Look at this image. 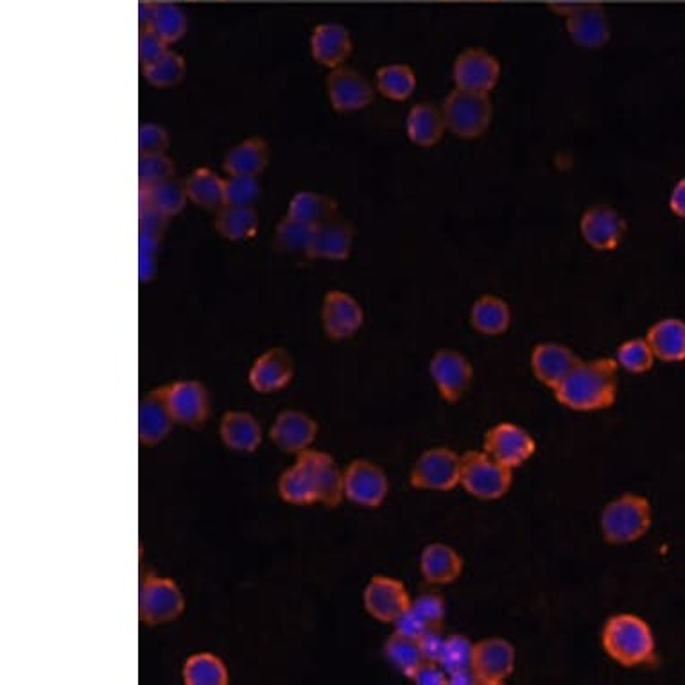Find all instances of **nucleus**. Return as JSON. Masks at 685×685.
I'll return each mask as SVG.
<instances>
[{
	"label": "nucleus",
	"instance_id": "obj_52",
	"mask_svg": "<svg viewBox=\"0 0 685 685\" xmlns=\"http://www.w3.org/2000/svg\"><path fill=\"white\" fill-rule=\"evenodd\" d=\"M139 271L140 280L148 282V280L153 279L156 271L155 255H144V253H139Z\"/></svg>",
	"mask_w": 685,
	"mask_h": 685
},
{
	"label": "nucleus",
	"instance_id": "obj_46",
	"mask_svg": "<svg viewBox=\"0 0 685 685\" xmlns=\"http://www.w3.org/2000/svg\"><path fill=\"white\" fill-rule=\"evenodd\" d=\"M176 165L165 153L156 155H140L139 183L140 187L158 186L162 181L175 178Z\"/></svg>",
	"mask_w": 685,
	"mask_h": 685
},
{
	"label": "nucleus",
	"instance_id": "obj_34",
	"mask_svg": "<svg viewBox=\"0 0 685 685\" xmlns=\"http://www.w3.org/2000/svg\"><path fill=\"white\" fill-rule=\"evenodd\" d=\"M216 230L232 242H244L258 233V214L253 206L225 205L216 214Z\"/></svg>",
	"mask_w": 685,
	"mask_h": 685
},
{
	"label": "nucleus",
	"instance_id": "obj_11",
	"mask_svg": "<svg viewBox=\"0 0 685 685\" xmlns=\"http://www.w3.org/2000/svg\"><path fill=\"white\" fill-rule=\"evenodd\" d=\"M483 451L508 469H517L535 454L536 442L516 423H497L484 434Z\"/></svg>",
	"mask_w": 685,
	"mask_h": 685
},
{
	"label": "nucleus",
	"instance_id": "obj_44",
	"mask_svg": "<svg viewBox=\"0 0 685 685\" xmlns=\"http://www.w3.org/2000/svg\"><path fill=\"white\" fill-rule=\"evenodd\" d=\"M472 654H474V643H470L465 635H451L444 639L439 662L444 665L448 675H453L456 671L472 668Z\"/></svg>",
	"mask_w": 685,
	"mask_h": 685
},
{
	"label": "nucleus",
	"instance_id": "obj_47",
	"mask_svg": "<svg viewBox=\"0 0 685 685\" xmlns=\"http://www.w3.org/2000/svg\"><path fill=\"white\" fill-rule=\"evenodd\" d=\"M169 134L164 126L155 123H144L139 128L140 155H156L169 150Z\"/></svg>",
	"mask_w": 685,
	"mask_h": 685
},
{
	"label": "nucleus",
	"instance_id": "obj_28",
	"mask_svg": "<svg viewBox=\"0 0 685 685\" xmlns=\"http://www.w3.org/2000/svg\"><path fill=\"white\" fill-rule=\"evenodd\" d=\"M444 616V599L440 598L439 594H423L413 601L409 610L395 624L404 634L422 637L431 630L442 629Z\"/></svg>",
	"mask_w": 685,
	"mask_h": 685
},
{
	"label": "nucleus",
	"instance_id": "obj_53",
	"mask_svg": "<svg viewBox=\"0 0 685 685\" xmlns=\"http://www.w3.org/2000/svg\"><path fill=\"white\" fill-rule=\"evenodd\" d=\"M155 11V2L153 0H142L139 5V22L140 29H148L150 27L151 16Z\"/></svg>",
	"mask_w": 685,
	"mask_h": 685
},
{
	"label": "nucleus",
	"instance_id": "obj_32",
	"mask_svg": "<svg viewBox=\"0 0 685 685\" xmlns=\"http://www.w3.org/2000/svg\"><path fill=\"white\" fill-rule=\"evenodd\" d=\"M470 324L475 332L490 338L506 334L511 325L510 305L495 294H484L470 309Z\"/></svg>",
	"mask_w": 685,
	"mask_h": 685
},
{
	"label": "nucleus",
	"instance_id": "obj_26",
	"mask_svg": "<svg viewBox=\"0 0 685 685\" xmlns=\"http://www.w3.org/2000/svg\"><path fill=\"white\" fill-rule=\"evenodd\" d=\"M407 139L418 148H434L447 134L444 109L434 103H418L409 110L406 119Z\"/></svg>",
	"mask_w": 685,
	"mask_h": 685
},
{
	"label": "nucleus",
	"instance_id": "obj_48",
	"mask_svg": "<svg viewBox=\"0 0 685 685\" xmlns=\"http://www.w3.org/2000/svg\"><path fill=\"white\" fill-rule=\"evenodd\" d=\"M167 51H169V46L158 35L150 31V29H144V31L140 33L139 56L142 67L155 63Z\"/></svg>",
	"mask_w": 685,
	"mask_h": 685
},
{
	"label": "nucleus",
	"instance_id": "obj_5",
	"mask_svg": "<svg viewBox=\"0 0 685 685\" xmlns=\"http://www.w3.org/2000/svg\"><path fill=\"white\" fill-rule=\"evenodd\" d=\"M447 131L459 139L474 140L489 131L494 106L489 93L469 92L454 88L444 101Z\"/></svg>",
	"mask_w": 685,
	"mask_h": 685
},
{
	"label": "nucleus",
	"instance_id": "obj_49",
	"mask_svg": "<svg viewBox=\"0 0 685 685\" xmlns=\"http://www.w3.org/2000/svg\"><path fill=\"white\" fill-rule=\"evenodd\" d=\"M169 219L170 217L165 216L161 211H156L155 206L140 205V233H148V236H155V238L162 239Z\"/></svg>",
	"mask_w": 685,
	"mask_h": 685
},
{
	"label": "nucleus",
	"instance_id": "obj_20",
	"mask_svg": "<svg viewBox=\"0 0 685 685\" xmlns=\"http://www.w3.org/2000/svg\"><path fill=\"white\" fill-rule=\"evenodd\" d=\"M293 376V357L282 346H275L253 363L248 381L255 392L275 393L288 386Z\"/></svg>",
	"mask_w": 685,
	"mask_h": 685
},
{
	"label": "nucleus",
	"instance_id": "obj_29",
	"mask_svg": "<svg viewBox=\"0 0 685 685\" xmlns=\"http://www.w3.org/2000/svg\"><path fill=\"white\" fill-rule=\"evenodd\" d=\"M223 444L238 453H253L263 442V428L257 418L244 411H228L219 426Z\"/></svg>",
	"mask_w": 685,
	"mask_h": 685
},
{
	"label": "nucleus",
	"instance_id": "obj_38",
	"mask_svg": "<svg viewBox=\"0 0 685 685\" xmlns=\"http://www.w3.org/2000/svg\"><path fill=\"white\" fill-rule=\"evenodd\" d=\"M417 74L409 65L392 63L379 68L376 88L390 101H407L417 90Z\"/></svg>",
	"mask_w": 685,
	"mask_h": 685
},
{
	"label": "nucleus",
	"instance_id": "obj_24",
	"mask_svg": "<svg viewBox=\"0 0 685 685\" xmlns=\"http://www.w3.org/2000/svg\"><path fill=\"white\" fill-rule=\"evenodd\" d=\"M269 434L274 444L283 453L300 454L315 442L318 436V423L305 413L289 409L280 413Z\"/></svg>",
	"mask_w": 685,
	"mask_h": 685
},
{
	"label": "nucleus",
	"instance_id": "obj_9",
	"mask_svg": "<svg viewBox=\"0 0 685 685\" xmlns=\"http://www.w3.org/2000/svg\"><path fill=\"white\" fill-rule=\"evenodd\" d=\"M429 373L442 398L448 404H456L469 392L474 379V366L461 352L442 348L431 357Z\"/></svg>",
	"mask_w": 685,
	"mask_h": 685
},
{
	"label": "nucleus",
	"instance_id": "obj_15",
	"mask_svg": "<svg viewBox=\"0 0 685 685\" xmlns=\"http://www.w3.org/2000/svg\"><path fill=\"white\" fill-rule=\"evenodd\" d=\"M363 601L366 612L381 623H397L413 604L404 583L390 576L371 578Z\"/></svg>",
	"mask_w": 685,
	"mask_h": 685
},
{
	"label": "nucleus",
	"instance_id": "obj_18",
	"mask_svg": "<svg viewBox=\"0 0 685 685\" xmlns=\"http://www.w3.org/2000/svg\"><path fill=\"white\" fill-rule=\"evenodd\" d=\"M567 33L582 49H601L610 40V21L599 4L567 5Z\"/></svg>",
	"mask_w": 685,
	"mask_h": 685
},
{
	"label": "nucleus",
	"instance_id": "obj_14",
	"mask_svg": "<svg viewBox=\"0 0 685 685\" xmlns=\"http://www.w3.org/2000/svg\"><path fill=\"white\" fill-rule=\"evenodd\" d=\"M327 92L332 109L340 114L368 109L376 98L371 83L359 71L345 65L329 74Z\"/></svg>",
	"mask_w": 685,
	"mask_h": 685
},
{
	"label": "nucleus",
	"instance_id": "obj_3",
	"mask_svg": "<svg viewBox=\"0 0 685 685\" xmlns=\"http://www.w3.org/2000/svg\"><path fill=\"white\" fill-rule=\"evenodd\" d=\"M601 643L608 657L624 668L655 662L654 632L645 619L635 613H618L608 619Z\"/></svg>",
	"mask_w": 685,
	"mask_h": 685
},
{
	"label": "nucleus",
	"instance_id": "obj_36",
	"mask_svg": "<svg viewBox=\"0 0 685 685\" xmlns=\"http://www.w3.org/2000/svg\"><path fill=\"white\" fill-rule=\"evenodd\" d=\"M140 205L155 206L167 217H175L186 208L189 196H187L186 183H181L176 178L162 181L158 186L140 187Z\"/></svg>",
	"mask_w": 685,
	"mask_h": 685
},
{
	"label": "nucleus",
	"instance_id": "obj_41",
	"mask_svg": "<svg viewBox=\"0 0 685 685\" xmlns=\"http://www.w3.org/2000/svg\"><path fill=\"white\" fill-rule=\"evenodd\" d=\"M187 63L181 54L175 51L165 52L155 63L142 67L145 81L156 88H173L186 78Z\"/></svg>",
	"mask_w": 685,
	"mask_h": 685
},
{
	"label": "nucleus",
	"instance_id": "obj_2",
	"mask_svg": "<svg viewBox=\"0 0 685 685\" xmlns=\"http://www.w3.org/2000/svg\"><path fill=\"white\" fill-rule=\"evenodd\" d=\"M618 361L601 357L578 363L576 368L555 388V397L572 411H601L618 398Z\"/></svg>",
	"mask_w": 685,
	"mask_h": 685
},
{
	"label": "nucleus",
	"instance_id": "obj_31",
	"mask_svg": "<svg viewBox=\"0 0 685 685\" xmlns=\"http://www.w3.org/2000/svg\"><path fill=\"white\" fill-rule=\"evenodd\" d=\"M288 216L307 227L318 228L340 217V206L335 200L320 192L300 191L289 202Z\"/></svg>",
	"mask_w": 685,
	"mask_h": 685
},
{
	"label": "nucleus",
	"instance_id": "obj_21",
	"mask_svg": "<svg viewBox=\"0 0 685 685\" xmlns=\"http://www.w3.org/2000/svg\"><path fill=\"white\" fill-rule=\"evenodd\" d=\"M169 406L176 422L200 429L208 418L211 403L202 382L178 381L169 386Z\"/></svg>",
	"mask_w": 685,
	"mask_h": 685
},
{
	"label": "nucleus",
	"instance_id": "obj_22",
	"mask_svg": "<svg viewBox=\"0 0 685 685\" xmlns=\"http://www.w3.org/2000/svg\"><path fill=\"white\" fill-rule=\"evenodd\" d=\"M354 51V41L345 26L324 22L316 26L310 37V52L316 62L327 68L343 67Z\"/></svg>",
	"mask_w": 685,
	"mask_h": 685
},
{
	"label": "nucleus",
	"instance_id": "obj_30",
	"mask_svg": "<svg viewBox=\"0 0 685 685\" xmlns=\"http://www.w3.org/2000/svg\"><path fill=\"white\" fill-rule=\"evenodd\" d=\"M655 357L662 363L685 361V321L665 318L651 325L646 335Z\"/></svg>",
	"mask_w": 685,
	"mask_h": 685
},
{
	"label": "nucleus",
	"instance_id": "obj_12",
	"mask_svg": "<svg viewBox=\"0 0 685 685\" xmlns=\"http://www.w3.org/2000/svg\"><path fill=\"white\" fill-rule=\"evenodd\" d=\"M472 671L481 685L505 684L516 671V648L500 637L474 643Z\"/></svg>",
	"mask_w": 685,
	"mask_h": 685
},
{
	"label": "nucleus",
	"instance_id": "obj_7",
	"mask_svg": "<svg viewBox=\"0 0 685 685\" xmlns=\"http://www.w3.org/2000/svg\"><path fill=\"white\" fill-rule=\"evenodd\" d=\"M409 481L418 490L451 492L461 481V456L447 447L429 448L420 454Z\"/></svg>",
	"mask_w": 685,
	"mask_h": 685
},
{
	"label": "nucleus",
	"instance_id": "obj_16",
	"mask_svg": "<svg viewBox=\"0 0 685 685\" xmlns=\"http://www.w3.org/2000/svg\"><path fill=\"white\" fill-rule=\"evenodd\" d=\"M386 472L368 459H356L345 470V497L365 508H379L386 499Z\"/></svg>",
	"mask_w": 685,
	"mask_h": 685
},
{
	"label": "nucleus",
	"instance_id": "obj_40",
	"mask_svg": "<svg viewBox=\"0 0 685 685\" xmlns=\"http://www.w3.org/2000/svg\"><path fill=\"white\" fill-rule=\"evenodd\" d=\"M148 29L158 35L167 46L175 43L187 33L186 11L175 2H155V11Z\"/></svg>",
	"mask_w": 685,
	"mask_h": 685
},
{
	"label": "nucleus",
	"instance_id": "obj_1",
	"mask_svg": "<svg viewBox=\"0 0 685 685\" xmlns=\"http://www.w3.org/2000/svg\"><path fill=\"white\" fill-rule=\"evenodd\" d=\"M279 494L291 505H340L345 495V472H341L330 454L321 451H304L296 464L283 472L279 481Z\"/></svg>",
	"mask_w": 685,
	"mask_h": 685
},
{
	"label": "nucleus",
	"instance_id": "obj_19",
	"mask_svg": "<svg viewBox=\"0 0 685 685\" xmlns=\"http://www.w3.org/2000/svg\"><path fill=\"white\" fill-rule=\"evenodd\" d=\"M175 417L169 406V386L148 393L139 407V439L148 447L158 445L173 431Z\"/></svg>",
	"mask_w": 685,
	"mask_h": 685
},
{
	"label": "nucleus",
	"instance_id": "obj_25",
	"mask_svg": "<svg viewBox=\"0 0 685 685\" xmlns=\"http://www.w3.org/2000/svg\"><path fill=\"white\" fill-rule=\"evenodd\" d=\"M356 230L351 223L335 217L332 221L324 223L315 228V236L310 242V258H321V261H346L351 257L352 246H354Z\"/></svg>",
	"mask_w": 685,
	"mask_h": 685
},
{
	"label": "nucleus",
	"instance_id": "obj_23",
	"mask_svg": "<svg viewBox=\"0 0 685 685\" xmlns=\"http://www.w3.org/2000/svg\"><path fill=\"white\" fill-rule=\"evenodd\" d=\"M580 361L582 359L571 348L560 343H541L531 352L533 373L542 384H546L551 390L560 386L563 379L576 368Z\"/></svg>",
	"mask_w": 685,
	"mask_h": 685
},
{
	"label": "nucleus",
	"instance_id": "obj_35",
	"mask_svg": "<svg viewBox=\"0 0 685 685\" xmlns=\"http://www.w3.org/2000/svg\"><path fill=\"white\" fill-rule=\"evenodd\" d=\"M186 189L189 202L205 211L217 212L225 206V180L208 167L192 170L186 180Z\"/></svg>",
	"mask_w": 685,
	"mask_h": 685
},
{
	"label": "nucleus",
	"instance_id": "obj_45",
	"mask_svg": "<svg viewBox=\"0 0 685 685\" xmlns=\"http://www.w3.org/2000/svg\"><path fill=\"white\" fill-rule=\"evenodd\" d=\"M261 196L257 176L228 175L225 180V205L253 206Z\"/></svg>",
	"mask_w": 685,
	"mask_h": 685
},
{
	"label": "nucleus",
	"instance_id": "obj_50",
	"mask_svg": "<svg viewBox=\"0 0 685 685\" xmlns=\"http://www.w3.org/2000/svg\"><path fill=\"white\" fill-rule=\"evenodd\" d=\"M418 685H448V673L439 660H426L411 676Z\"/></svg>",
	"mask_w": 685,
	"mask_h": 685
},
{
	"label": "nucleus",
	"instance_id": "obj_27",
	"mask_svg": "<svg viewBox=\"0 0 685 685\" xmlns=\"http://www.w3.org/2000/svg\"><path fill=\"white\" fill-rule=\"evenodd\" d=\"M420 572H422L423 580L428 583L448 585V583L456 582L461 576L464 558L447 544L434 542V544H429L422 551Z\"/></svg>",
	"mask_w": 685,
	"mask_h": 685
},
{
	"label": "nucleus",
	"instance_id": "obj_42",
	"mask_svg": "<svg viewBox=\"0 0 685 685\" xmlns=\"http://www.w3.org/2000/svg\"><path fill=\"white\" fill-rule=\"evenodd\" d=\"M315 236V228L307 227L304 223L296 221L293 217L286 216L277 227L275 241L280 250L299 255H309L310 242Z\"/></svg>",
	"mask_w": 685,
	"mask_h": 685
},
{
	"label": "nucleus",
	"instance_id": "obj_6",
	"mask_svg": "<svg viewBox=\"0 0 685 685\" xmlns=\"http://www.w3.org/2000/svg\"><path fill=\"white\" fill-rule=\"evenodd\" d=\"M513 470L508 469L484 451H470L461 456V481L465 492L475 499L497 500L510 492Z\"/></svg>",
	"mask_w": 685,
	"mask_h": 685
},
{
	"label": "nucleus",
	"instance_id": "obj_10",
	"mask_svg": "<svg viewBox=\"0 0 685 685\" xmlns=\"http://www.w3.org/2000/svg\"><path fill=\"white\" fill-rule=\"evenodd\" d=\"M453 78L456 88L490 96L500 79L499 60L481 47H470L456 58Z\"/></svg>",
	"mask_w": 685,
	"mask_h": 685
},
{
	"label": "nucleus",
	"instance_id": "obj_4",
	"mask_svg": "<svg viewBox=\"0 0 685 685\" xmlns=\"http://www.w3.org/2000/svg\"><path fill=\"white\" fill-rule=\"evenodd\" d=\"M651 525V505L643 495L626 494L610 500L601 513V533L613 546L639 541Z\"/></svg>",
	"mask_w": 685,
	"mask_h": 685
},
{
	"label": "nucleus",
	"instance_id": "obj_37",
	"mask_svg": "<svg viewBox=\"0 0 685 685\" xmlns=\"http://www.w3.org/2000/svg\"><path fill=\"white\" fill-rule=\"evenodd\" d=\"M386 657L397 670L403 671L407 678L415 675V671L426 662L422 640L415 635L404 634L401 630H395V634L388 639L384 646Z\"/></svg>",
	"mask_w": 685,
	"mask_h": 685
},
{
	"label": "nucleus",
	"instance_id": "obj_43",
	"mask_svg": "<svg viewBox=\"0 0 685 685\" xmlns=\"http://www.w3.org/2000/svg\"><path fill=\"white\" fill-rule=\"evenodd\" d=\"M655 359L657 357H655L648 340H643V338L624 341L616 354L618 365L624 370L632 371V373H646V371L651 370Z\"/></svg>",
	"mask_w": 685,
	"mask_h": 685
},
{
	"label": "nucleus",
	"instance_id": "obj_13",
	"mask_svg": "<svg viewBox=\"0 0 685 685\" xmlns=\"http://www.w3.org/2000/svg\"><path fill=\"white\" fill-rule=\"evenodd\" d=\"M629 225L613 206L594 205L583 212L580 233L588 246L598 252H613L626 238Z\"/></svg>",
	"mask_w": 685,
	"mask_h": 685
},
{
	"label": "nucleus",
	"instance_id": "obj_33",
	"mask_svg": "<svg viewBox=\"0 0 685 685\" xmlns=\"http://www.w3.org/2000/svg\"><path fill=\"white\" fill-rule=\"evenodd\" d=\"M269 150L266 140L250 137L233 145L223 162L228 175L257 176L268 167Z\"/></svg>",
	"mask_w": 685,
	"mask_h": 685
},
{
	"label": "nucleus",
	"instance_id": "obj_39",
	"mask_svg": "<svg viewBox=\"0 0 685 685\" xmlns=\"http://www.w3.org/2000/svg\"><path fill=\"white\" fill-rule=\"evenodd\" d=\"M183 681L187 685L228 684V670L217 655H191L183 665Z\"/></svg>",
	"mask_w": 685,
	"mask_h": 685
},
{
	"label": "nucleus",
	"instance_id": "obj_8",
	"mask_svg": "<svg viewBox=\"0 0 685 685\" xmlns=\"http://www.w3.org/2000/svg\"><path fill=\"white\" fill-rule=\"evenodd\" d=\"M186 610V598L180 588L169 578H144L140 588V619L142 623L156 626V624L170 623L180 618Z\"/></svg>",
	"mask_w": 685,
	"mask_h": 685
},
{
	"label": "nucleus",
	"instance_id": "obj_51",
	"mask_svg": "<svg viewBox=\"0 0 685 685\" xmlns=\"http://www.w3.org/2000/svg\"><path fill=\"white\" fill-rule=\"evenodd\" d=\"M670 206L676 216L685 219V178L678 181L673 192H671Z\"/></svg>",
	"mask_w": 685,
	"mask_h": 685
},
{
	"label": "nucleus",
	"instance_id": "obj_17",
	"mask_svg": "<svg viewBox=\"0 0 685 685\" xmlns=\"http://www.w3.org/2000/svg\"><path fill=\"white\" fill-rule=\"evenodd\" d=\"M321 324L330 340H351L365 324V310L352 294L329 291L321 305Z\"/></svg>",
	"mask_w": 685,
	"mask_h": 685
}]
</instances>
